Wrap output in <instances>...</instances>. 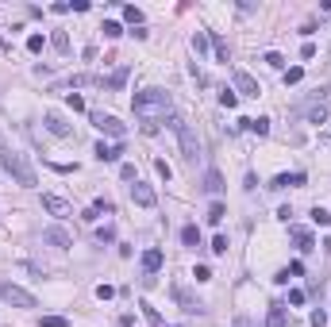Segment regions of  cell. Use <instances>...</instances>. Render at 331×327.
<instances>
[{
  "label": "cell",
  "mask_w": 331,
  "mask_h": 327,
  "mask_svg": "<svg viewBox=\"0 0 331 327\" xmlns=\"http://www.w3.org/2000/svg\"><path fill=\"white\" fill-rule=\"evenodd\" d=\"M100 31H104V39H120V35H123V27L116 23V19H104V27H100Z\"/></svg>",
  "instance_id": "f1b7e54d"
},
{
  "label": "cell",
  "mask_w": 331,
  "mask_h": 327,
  "mask_svg": "<svg viewBox=\"0 0 331 327\" xmlns=\"http://www.w3.org/2000/svg\"><path fill=\"white\" fill-rule=\"evenodd\" d=\"M224 215H227V208L219 204V200H212V208H208V224H212V227L224 224Z\"/></svg>",
  "instance_id": "d4e9b609"
},
{
  "label": "cell",
  "mask_w": 331,
  "mask_h": 327,
  "mask_svg": "<svg viewBox=\"0 0 331 327\" xmlns=\"http://www.w3.org/2000/svg\"><path fill=\"white\" fill-rule=\"evenodd\" d=\"M262 62H266V66H273V69H285V58H281L278 50H266V54H262Z\"/></svg>",
  "instance_id": "83f0119b"
},
{
  "label": "cell",
  "mask_w": 331,
  "mask_h": 327,
  "mask_svg": "<svg viewBox=\"0 0 331 327\" xmlns=\"http://www.w3.org/2000/svg\"><path fill=\"white\" fill-rule=\"evenodd\" d=\"M43 127L50 131V135H58V139H70V135H73V127L62 120L58 112H46V116H43Z\"/></svg>",
  "instance_id": "30bf717a"
},
{
  "label": "cell",
  "mask_w": 331,
  "mask_h": 327,
  "mask_svg": "<svg viewBox=\"0 0 331 327\" xmlns=\"http://www.w3.org/2000/svg\"><path fill=\"white\" fill-rule=\"evenodd\" d=\"M219 104H224V108H235V104H239V93H235V89H224V93H219Z\"/></svg>",
  "instance_id": "4dcf8cb0"
},
{
  "label": "cell",
  "mask_w": 331,
  "mask_h": 327,
  "mask_svg": "<svg viewBox=\"0 0 331 327\" xmlns=\"http://www.w3.org/2000/svg\"><path fill=\"white\" fill-rule=\"evenodd\" d=\"M43 327H70L66 316H43Z\"/></svg>",
  "instance_id": "d6a6232c"
},
{
  "label": "cell",
  "mask_w": 331,
  "mask_h": 327,
  "mask_svg": "<svg viewBox=\"0 0 331 327\" xmlns=\"http://www.w3.org/2000/svg\"><path fill=\"white\" fill-rule=\"evenodd\" d=\"M181 242H185V247H192V250H197V247H201V227H197V224L181 227Z\"/></svg>",
  "instance_id": "44dd1931"
},
{
  "label": "cell",
  "mask_w": 331,
  "mask_h": 327,
  "mask_svg": "<svg viewBox=\"0 0 331 327\" xmlns=\"http://www.w3.org/2000/svg\"><path fill=\"white\" fill-rule=\"evenodd\" d=\"M174 301L181 304V312H197V316H201V312H204V304L197 301V296H192L189 289H185V285H177V289H174Z\"/></svg>",
  "instance_id": "7c38bea8"
},
{
  "label": "cell",
  "mask_w": 331,
  "mask_h": 327,
  "mask_svg": "<svg viewBox=\"0 0 331 327\" xmlns=\"http://www.w3.org/2000/svg\"><path fill=\"white\" fill-rule=\"evenodd\" d=\"M308 319H312V327H327V312H320V308H316Z\"/></svg>",
  "instance_id": "60d3db41"
},
{
  "label": "cell",
  "mask_w": 331,
  "mask_h": 327,
  "mask_svg": "<svg viewBox=\"0 0 331 327\" xmlns=\"http://www.w3.org/2000/svg\"><path fill=\"white\" fill-rule=\"evenodd\" d=\"M312 224H316V227H327V224H331V212L316 204V208H312Z\"/></svg>",
  "instance_id": "484cf974"
},
{
  "label": "cell",
  "mask_w": 331,
  "mask_h": 327,
  "mask_svg": "<svg viewBox=\"0 0 331 327\" xmlns=\"http://www.w3.org/2000/svg\"><path fill=\"white\" fill-rule=\"evenodd\" d=\"M231 81H235V89H239L243 96H262V85L246 73V69H231Z\"/></svg>",
  "instance_id": "8992f818"
},
{
  "label": "cell",
  "mask_w": 331,
  "mask_h": 327,
  "mask_svg": "<svg viewBox=\"0 0 331 327\" xmlns=\"http://www.w3.org/2000/svg\"><path fill=\"white\" fill-rule=\"evenodd\" d=\"M308 120H312V123H323V120H327V104H320V108H312V112H308Z\"/></svg>",
  "instance_id": "e575fe53"
},
{
  "label": "cell",
  "mask_w": 331,
  "mask_h": 327,
  "mask_svg": "<svg viewBox=\"0 0 331 327\" xmlns=\"http://www.w3.org/2000/svg\"><path fill=\"white\" fill-rule=\"evenodd\" d=\"M154 170H158V173H162V177H166V181L174 177V170H170V162H166V158H154Z\"/></svg>",
  "instance_id": "d590c367"
},
{
  "label": "cell",
  "mask_w": 331,
  "mask_h": 327,
  "mask_svg": "<svg viewBox=\"0 0 331 327\" xmlns=\"http://www.w3.org/2000/svg\"><path fill=\"white\" fill-rule=\"evenodd\" d=\"M300 77H305V69H300V66H289L285 69V85H296Z\"/></svg>",
  "instance_id": "1f68e13d"
},
{
  "label": "cell",
  "mask_w": 331,
  "mask_h": 327,
  "mask_svg": "<svg viewBox=\"0 0 331 327\" xmlns=\"http://www.w3.org/2000/svg\"><path fill=\"white\" fill-rule=\"evenodd\" d=\"M96 85H104V89H123V85H127V66H120L112 77H96Z\"/></svg>",
  "instance_id": "d6986e66"
},
{
  "label": "cell",
  "mask_w": 331,
  "mask_h": 327,
  "mask_svg": "<svg viewBox=\"0 0 331 327\" xmlns=\"http://www.w3.org/2000/svg\"><path fill=\"white\" fill-rule=\"evenodd\" d=\"M0 301L16 304V308H35V304H39L27 289H19V285H12V281H0Z\"/></svg>",
  "instance_id": "277c9868"
},
{
  "label": "cell",
  "mask_w": 331,
  "mask_h": 327,
  "mask_svg": "<svg viewBox=\"0 0 331 327\" xmlns=\"http://www.w3.org/2000/svg\"><path fill=\"white\" fill-rule=\"evenodd\" d=\"M43 242H50V247H58V250H70L73 247V239H70V231H66V227H46L43 231Z\"/></svg>",
  "instance_id": "ba28073f"
},
{
  "label": "cell",
  "mask_w": 331,
  "mask_h": 327,
  "mask_svg": "<svg viewBox=\"0 0 331 327\" xmlns=\"http://www.w3.org/2000/svg\"><path fill=\"white\" fill-rule=\"evenodd\" d=\"M120 177L123 181H139V173H135V166H120Z\"/></svg>",
  "instance_id": "ee69618b"
},
{
  "label": "cell",
  "mask_w": 331,
  "mask_h": 327,
  "mask_svg": "<svg viewBox=\"0 0 331 327\" xmlns=\"http://www.w3.org/2000/svg\"><path fill=\"white\" fill-rule=\"evenodd\" d=\"M96 239H100V242H112V239H116V227H112V224L100 227V231H96Z\"/></svg>",
  "instance_id": "f35d334b"
},
{
  "label": "cell",
  "mask_w": 331,
  "mask_h": 327,
  "mask_svg": "<svg viewBox=\"0 0 331 327\" xmlns=\"http://www.w3.org/2000/svg\"><path fill=\"white\" fill-rule=\"evenodd\" d=\"M131 108H135V116L147 123V131H158V120H174V96L166 93V89H158V85L135 93Z\"/></svg>",
  "instance_id": "6da1fadb"
},
{
  "label": "cell",
  "mask_w": 331,
  "mask_h": 327,
  "mask_svg": "<svg viewBox=\"0 0 331 327\" xmlns=\"http://www.w3.org/2000/svg\"><path fill=\"white\" fill-rule=\"evenodd\" d=\"M162 262H166L162 247H147V250H143V269H147V277H154L158 269H162Z\"/></svg>",
  "instance_id": "8fae6325"
},
{
  "label": "cell",
  "mask_w": 331,
  "mask_h": 327,
  "mask_svg": "<svg viewBox=\"0 0 331 327\" xmlns=\"http://www.w3.org/2000/svg\"><path fill=\"white\" fill-rule=\"evenodd\" d=\"M96 77H89V73H73V77H66V81H58V89H85V85H93Z\"/></svg>",
  "instance_id": "ffe728a7"
},
{
  "label": "cell",
  "mask_w": 331,
  "mask_h": 327,
  "mask_svg": "<svg viewBox=\"0 0 331 327\" xmlns=\"http://www.w3.org/2000/svg\"><path fill=\"white\" fill-rule=\"evenodd\" d=\"M192 50H197V58H201V54L208 50V35H204V31H197V35H192Z\"/></svg>",
  "instance_id": "f546056e"
},
{
  "label": "cell",
  "mask_w": 331,
  "mask_h": 327,
  "mask_svg": "<svg viewBox=\"0 0 331 327\" xmlns=\"http://www.w3.org/2000/svg\"><path fill=\"white\" fill-rule=\"evenodd\" d=\"M96 296H100V301H112L116 289H112V285H96Z\"/></svg>",
  "instance_id": "b9f144b4"
},
{
  "label": "cell",
  "mask_w": 331,
  "mask_h": 327,
  "mask_svg": "<svg viewBox=\"0 0 331 327\" xmlns=\"http://www.w3.org/2000/svg\"><path fill=\"white\" fill-rule=\"evenodd\" d=\"M170 127H174V135H177V143H181V154H185V162H197L201 158V139H197V131L189 127L185 120H170Z\"/></svg>",
  "instance_id": "3957f363"
},
{
  "label": "cell",
  "mask_w": 331,
  "mask_h": 327,
  "mask_svg": "<svg viewBox=\"0 0 331 327\" xmlns=\"http://www.w3.org/2000/svg\"><path fill=\"white\" fill-rule=\"evenodd\" d=\"M43 208H46V212H50V215H58V220H66V215H73L70 200L54 197V193H43Z\"/></svg>",
  "instance_id": "9c48e42d"
},
{
  "label": "cell",
  "mask_w": 331,
  "mask_h": 327,
  "mask_svg": "<svg viewBox=\"0 0 331 327\" xmlns=\"http://www.w3.org/2000/svg\"><path fill=\"white\" fill-rule=\"evenodd\" d=\"M131 200H135L139 208H154L158 204V193L150 189V185H143V181H135V185H131Z\"/></svg>",
  "instance_id": "52a82bcc"
},
{
  "label": "cell",
  "mask_w": 331,
  "mask_h": 327,
  "mask_svg": "<svg viewBox=\"0 0 331 327\" xmlns=\"http://www.w3.org/2000/svg\"><path fill=\"white\" fill-rule=\"evenodd\" d=\"M212 250H216V254H227V235H216V239H212Z\"/></svg>",
  "instance_id": "ab89813d"
},
{
  "label": "cell",
  "mask_w": 331,
  "mask_h": 327,
  "mask_svg": "<svg viewBox=\"0 0 331 327\" xmlns=\"http://www.w3.org/2000/svg\"><path fill=\"white\" fill-rule=\"evenodd\" d=\"M0 166H4V170L12 173V181H16V185H23V189H35V170H31V166H27V158L19 154V150H12V147H4V143H0Z\"/></svg>",
  "instance_id": "7a4b0ae2"
},
{
  "label": "cell",
  "mask_w": 331,
  "mask_h": 327,
  "mask_svg": "<svg viewBox=\"0 0 331 327\" xmlns=\"http://www.w3.org/2000/svg\"><path fill=\"white\" fill-rule=\"evenodd\" d=\"M243 123L246 131H254V135H270V120H266V116H258V120H239Z\"/></svg>",
  "instance_id": "7402d4cb"
},
{
  "label": "cell",
  "mask_w": 331,
  "mask_h": 327,
  "mask_svg": "<svg viewBox=\"0 0 331 327\" xmlns=\"http://www.w3.org/2000/svg\"><path fill=\"white\" fill-rule=\"evenodd\" d=\"M123 19H127L131 27H143V12L135 8V4H123Z\"/></svg>",
  "instance_id": "cb8c5ba5"
},
{
  "label": "cell",
  "mask_w": 331,
  "mask_h": 327,
  "mask_svg": "<svg viewBox=\"0 0 331 327\" xmlns=\"http://www.w3.org/2000/svg\"><path fill=\"white\" fill-rule=\"evenodd\" d=\"M192 277H197V281H208L212 269H208V266H197V269H192Z\"/></svg>",
  "instance_id": "f6af8a7d"
},
{
  "label": "cell",
  "mask_w": 331,
  "mask_h": 327,
  "mask_svg": "<svg viewBox=\"0 0 331 327\" xmlns=\"http://www.w3.org/2000/svg\"><path fill=\"white\" fill-rule=\"evenodd\" d=\"M289 304H293V308H300V304H305V293H300V289H289Z\"/></svg>",
  "instance_id": "7bdbcfd3"
},
{
  "label": "cell",
  "mask_w": 331,
  "mask_h": 327,
  "mask_svg": "<svg viewBox=\"0 0 331 327\" xmlns=\"http://www.w3.org/2000/svg\"><path fill=\"white\" fill-rule=\"evenodd\" d=\"M43 46H46V39H43V35H31V39H27V50H31V54H39Z\"/></svg>",
  "instance_id": "836d02e7"
},
{
  "label": "cell",
  "mask_w": 331,
  "mask_h": 327,
  "mask_svg": "<svg viewBox=\"0 0 331 327\" xmlns=\"http://www.w3.org/2000/svg\"><path fill=\"white\" fill-rule=\"evenodd\" d=\"M66 104H70L73 112H85V100H81V96H77V93H70V96H66Z\"/></svg>",
  "instance_id": "8d00e7d4"
},
{
  "label": "cell",
  "mask_w": 331,
  "mask_h": 327,
  "mask_svg": "<svg viewBox=\"0 0 331 327\" xmlns=\"http://www.w3.org/2000/svg\"><path fill=\"white\" fill-rule=\"evenodd\" d=\"M300 58H305V62H308V58H316V46H312V43H305V46H300Z\"/></svg>",
  "instance_id": "bcb514c9"
},
{
  "label": "cell",
  "mask_w": 331,
  "mask_h": 327,
  "mask_svg": "<svg viewBox=\"0 0 331 327\" xmlns=\"http://www.w3.org/2000/svg\"><path fill=\"white\" fill-rule=\"evenodd\" d=\"M305 181H308V173H300V170L296 173H278V177L270 181V189H300Z\"/></svg>",
  "instance_id": "4fadbf2b"
},
{
  "label": "cell",
  "mask_w": 331,
  "mask_h": 327,
  "mask_svg": "<svg viewBox=\"0 0 331 327\" xmlns=\"http://www.w3.org/2000/svg\"><path fill=\"white\" fill-rule=\"evenodd\" d=\"M208 46H212V54H216V62H224V66H227V62H231V50H227V43H224V39H219L216 31L208 35Z\"/></svg>",
  "instance_id": "e0dca14e"
},
{
  "label": "cell",
  "mask_w": 331,
  "mask_h": 327,
  "mask_svg": "<svg viewBox=\"0 0 331 327\" xmlns=\"http://www.w3.org/2000/svg\"><path fill=\"white\" fill-rule=\"evenodd\" d=\"M93 208H96V215H100V212H104V215H112V212H116V208H112V200H104V197L96 200V204H93Z\"/></svg>",
  "instance_id": "74e56055"
},
{
  "label": "cell",
  "mask_w": 331,
  "mask_h": 327,
  "mask_svg": "<svg viewBox=\"0 0 331 327\" xmlns=\"http://www.w3.org/2000/svg\"><path fill=\"white\" fill-rule=\"evenodd\" d=\"M289 239L296 242V250H300V254H308V250L316 247V235L308 231V227H289Z\"/></svg>",
  "instance_id": "5bb4252c"
},
{
  "label": "cell",
  "mask_w": 331,
  "mask_h": 327,
  "mask_svg": "<svg viewBox=\"0 0 331 327\" xmlns=\"http://www.w3.org/2000/svg\"><path fill=\"white\" fill-rule=\"evenodd\" d=\"M50 46H54L58 54H70V35H66V31H54V35H50Z\"/></svg>",
  "instance_id": "603a6c76"
},
{
  "label": "cell",
  "mask_w": 331,
  "mask_h": 327,
  "mask_svg": "<svg viewBox=\"0 0 331 327\" xmlns=\"http://www.w3.org/2000/svg\"><path fill=\"white\" fill-rule=\"evenodd\" d=\"M201 189L208 193V197H219V193H224V173L208 170V173H204V181H201Z\"/></svg>",
  "instance_id": "9a60e30c"
},
{
  "label": "cell",
  "mask_w": 331,
  "mask_h": 327,
  "mask_svg": "<svg viewBox=\"0 0 331 327\" xmlns=\"http://www.w3.org/2000/svg\"><path fill=\"white\" fill-rule=\"evenodd\" d=\"M139 308H143V316H147V319H150L154 327H166V323H162V316H158V308H154V304H147V301H143Z\"/></svg>",
  "instance_id": "4316f807"
},
{
  "label": "cell",
  "mask_w": 331,
  "mask_h": 327,
  "mask_svg": "<svg viewBox=\"0 0 331 327\" xmlns=\"http://www.w3.org/2000/svg\"><path fill=\"white\" fill-rule=\"evenodd\" d=\"M89 120H93L96 131H104V135H112V139H123V135H127V127H123L116 116H108V112H89Z\"/></svg>",
  "instance_id": "5b68a950"
},
{
  "label": "cell",
  "mask_w": 331,
  "mask_h": 327,
  "mask_svg": "<svg viewBox=\"0 0 331 327\" xmlns=\"http://www.w3.org/2000/svg\"><path fill=\"white\" fill-rule=\"evenodd\" d=\"M266 327H289V312H285V304H270V316H266Z\"/></svg>",
  "instance_id": "ac0fdd59"
},
{
  "label": "cell",
  "mask_w": 331,
  "mask_h": 327,
  "mask_svg": "<svg viewBox=\"0 0 331 327\" xmlns=\"http://www.w3.org/2000/svg\"><path fill=\"white\" fill-rule=\"evenodd\" d=\"M120 154H123L120 143H96V158L100 162H120Z\"/></svg>",
  "instance_id": "2e32d148"
}]
</instances>
